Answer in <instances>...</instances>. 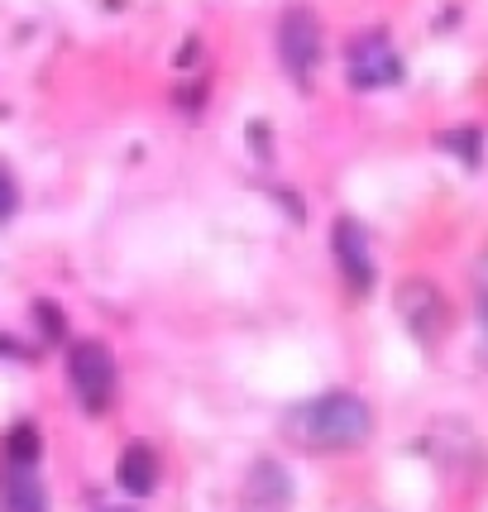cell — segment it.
I'll return each mask as SVG.
<instances>
[{
	"instance_id": "obj_1",
	"label": "cell",
	"mask_w": 488,
	"mask_h": 512,
	"mask_svg": "<svg viewBox=\"0 0 488 512\" xmlns=\"http://www.w3.org/2000/svg\"><path fill=\"white\" fill-rule=\"evenodd\" d=\"M374 436V412L359 393L331 388V393H316V398L288 407L283 417V441L307 455H350Z\"/></svg>"
},
{
	"instance_id": "obj_2",
	"label": "cell",
	"mask_w": 488,
	"mask_h": 512,
	"mask_svg": "<svg viewBox=\"0 0 488 512\" xmlns=\"http://www.w3.org/2000/svg\"><path fill=\"white\" fill-rule=\"evenodd\" d=\"M67 383H72L77 402L87 407L91 417H101V412L111 407V398H115V383H120L111 350H106V345H96V340H77V345H72V355H67Z\"/></svg>"
},
{
	"instance_id": "obj_3",
	"label": "cell",
	"mask_w": 488,
	"mask_h": 512,
	"mask_svg": "<svg viewBox=\"0 0 488 512\" xmlns=\"http://www.w3.org/2000/svg\"><path fill=\"white\" fill-rule=\"evenodd\" d=\"M278 58H283V67H288V77L297 87H307L316 77V67H321V20L311 15L307 5L283 10V20H278Z\"/></svg>"
},
{
	"instance_id": "obj_4",
	"label": "cell",
	"mask_w": 488,
	"mask_h": 512,
	"mask_svg": "<svg viewBox=\"0 0 488 512\" xmlns=\"http://www.w3.org/2000/svg\"><path fill=\"white\" fill-rule=\"evenodd\" d=\"M345 72H350V82H355L359 91H378V87H393L402 77V58L398 48H393V39L383 34V29H364V34H355L350 39V53H345Z\"/></svg>"
},
{
	"instance_id": "obj_5",
	"label": "cell",
	"mask_w": 488,
	"mask_h": 512,
	"mask_svg": "<svg viewBox=\"0 0 488 512\" xmlns=\"http://www.w3.org/2000/svg\"><path fill=\"white\" fill-rule=\"evenodd\" d=\"M398 316L402 326L417 335L422 345H436L450 326V307H445V292L431 278H407L398 288Z\"/></svg>"
},
{
	"instance_id": "obj_6",
	"label": "cell",
	"mask_w": 488,
	"mask_h": 512,
	"mask_svg": "<svg viewBox=\"0 0 488 512\" xmlns=\"http://www.w3.org/2000/svg\"><path fill=\"white\" fill-rule=\"evenodd\" d=\"M331 254H335V268H340V278H345V288L350 292H364L374 288V249H369V235H364V225L355 216H340L331 230Z\"/></svg>"
},
{
	"instance_id": "obj_7",
	"label": "cell",
	"mask_w": 488,
	"mask_h": 512,
	"mask_svg": "<svg viewBox=\"0 0 488 512\" xmlns=\"http://www.w3.org/2000/svg\"><path fill=\"white\" fill-rule=\"evenodd\" d=\"M0 512H48L39 465H10L5 460V469H0Z\"/></svg>"
},
{
	"instance_id": "obj_8",
	"label": "cell",
	"mask_w": 488,
	"mask_h": 512,
	"mask_svg": "<svg viewBox=\"0 0 488 512\" xmlns=\"http://www.w3.org/2000/svg\"><path fill=\"white\" fill-rule=\"evenodd\" d=\"M120 489L134 493V498H149L158 489V455L149 441H134L120 455Z\"/></svg>"
},
{
	"instance_id": "obj_9",
	"label": "cell",
	"mask_w": 488,
	"mask_h": 512,
	"mask_svg": "<svg viewBox=\"0 0 488 512\" xmlns=\"http://www.w3.org/2000/svg\"><path fill=\"white\" fill-rule=\"evenodd\" d=\"M288 498H292L288 469L278 465V460H259L254 474H249V503H254V508H264V512H278Z\"/></svg>"
},
{
	"instance_id": "obj_10",
	"label": "cell",
	"mask_w": 488,
	"mask_h": 512,
	"mask_svg": "<svg viewBox=\"0 0 488 512\" xmlns=\"http://www.w3.org/2000/svg\"><path fill=\"white\" fill-rule=\"evenodd\" d=\"M39 455H44L39 431H34V426H15L10 441H5V460H10V465H39Z\"/></svg>"
},
{
	"instance_id": "obj_11",
	"label": "cell",
	"mask_w": 488,
	"mask_h": 512,
	"mask_svg": "<svg viewBox=\"0 0 488 512\" xmlns=\"http://www.w3.org/2000/svg\"><path fill=\"white\" fill-rule=\"evenodd\" d=\"M474 312H479V321L488 331V249L474 259Z\"/></svg>"
},
{
	"instance_id": "obj_12",
	"label": "cell",
	"mask_w": 488,
	"mask_h": 512,
	"mask_svg": "<svg viewBox=\"0 0 488 512\" xmlns=\"http://www.w3.org/2000/svg\"><path fill=\"white\" fill-rule=\"evenodd\" d=\"M15 206H20V192H15L10 173L0 168V221H5V216H15Z\"/></svg>"
},
{
	"instance_id": "obj_13",
	"label": "cell",
	"mask_w": 488,
	"mask_h": 512,
	"mask_svg": "<svg viewBox=\"0 0 488 512\" xmlns=\"http://www.w3.org/2000/svg\"><path fill=\"white\" fill-rule=\"evenodd\" d=\"M111 512H130V508H111Z\"/></svg>"
}]
</instances>
